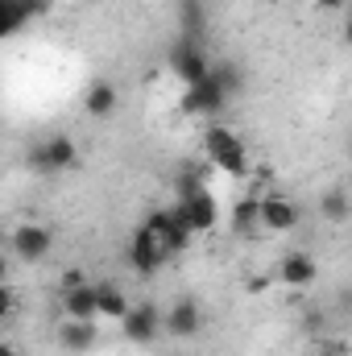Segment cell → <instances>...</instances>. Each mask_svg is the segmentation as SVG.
<instances>
[{
  "label": "cell",
  "mask_w": 352,
  "mask_h": 356,
  "mask_svg": "<svg viewBox=\"0 0 352 356\" xmlns=\"http://www.w3.org/2000/svg\"><path fill=\"white\" fill-rule=\"evenodd\" d=\"M8 245H13V253H17L21 261H42V257L54 249V232H50L46 224L25 220V224H17V228H13Z\"/></svg>",
  "instance_id": "6"
},
{
  "label": "cell",
  "mask_w": 352,
  "mask_h": 356,
  "mask_svg": "<svg viewBox=\"0 0 352 356\" xmlns=\"http://www.w3.org/2000/svg\"><path fill=\"white\" fill-rule=\"evenodd\" d=\"M224 104H228V95L220 91V83L207 75L203 83H195V88H186L182 91V112L186 116H216V112H224Z\"/></svg>",
  "instance_id": "10"
},
{
  "label": "cell",
  "mask_w": 352,
  "mask_h": 356,
  "mask_svg": "<svg viewBox=\"0 0 352 356\" xmlns=\"http://www.w3.org/2000/svg\"><path fill=\"white\" fill-rule=\"evenodd\" d=\"M303 220L298 203L286 199V195H262V211H257V224L265 232H294Z\"/></svg>",
  "instance_id": "7"
},
{
  "label": "cell",
  "mask_w": 352,
  "mask_h": 356,
  "mask_svg": "<svg viewBox=\"0 0 352 356\" xmlns=\"http://www.w3.org/2000/svg\"><path fill=\"white\" fill-rule=\"evenodd\" d=\"M141 228H150V232L158 236V245H162L166 261L178 257V253H186V249H191V241H195V232H191L186 224H178L175 216H170V207H166V211H150Z\"/></svg>",
  "instance_id": "5"
},
{
  "label": "cell",
  "mask_w": 352,
  "mask_h": 356,
  "mask_svg": "<svg viewBox=\"0 0 352 356\" xmlns=\"http://www.w3.org/2000/svg\"><path fill=\"white\" fill-rule=\"evenodd\" d=\"M315 4H319V8H328V13H340L344 4H352V0H315Z\"/></svg>",
  "instance_id": "23"
},
{
  "label": "cell",
  "mask_w": 352,
  "mask_h": 356,
  "mask_svg": "<svg viewBox=\"0 0 352 356\" xmlns=\"http://www.w3.org/2000/svg\"><path fill=\"white\" fill-rule=\"evenodd\" d=\"M170 216H175L178 224H186L191 232H211V228L220 224V203H216V195H211L207 186H195V191L178 195V203L170 207Z\"/></svg>",
  "instance_id": "2"
},
{
  "label": "cell",
  "mask_w": 352,
  "mask_h": 356,
  "mask_svg": "<svg viewBox=\"0 0 352 356\" xmlns=\"http://www.w3.org/2000/svg\"><path fill=\"white\" fill-rule=\"evenodd\" d=\"M95 311L99 319H120L129 311V294L116 282H95Z\"/></svg>",
  "instance_id": "16"
},
{
  "label": "cell",
  "mask_w": 352,
  "mask_h": 356,
  "mask_svg": "<svg viewBox=\"0 0 352 356\" xmlns=\"http://www.w3.org/2000/svg\"><path fill=\"white\" fill-rule=\"evenodd\" d=\"M349 211H352V203H349V191H344V186L323 191V199H319V216H323L328 224H344Z\"/></svg>",
  "instance_id": "19"
},
{
  "label": "cell",
  "mask_w": 352,
  "mask_h": 356,
  "mask_svg": "<svg viewBox=\"0 0 352 356\" xmlns=\"http://www.w3.org/2000/svg\"><path fill=\"white\" fill-rule=\"evenodd\" d=\"M282 286H290V290H307V286H315L319 282V261L311 257V253H286L282 261H278V273H273Z\"/></svg>",
  "instance_id": "11"
},
{
  "label": "cell",
  "mask_w": 352,
  "mask_h": 356,
  "mask_svg": "<svg viewBox=\"0 0 352 356\" xmlns=\"http://www.w3.org/2000/svg\"><path fill=\"white\" fill-rule=\"evenodd\" d=\"M0 356H21V353H17V348H13L8 340H0Z\"/></svg>",
  "instance_id": "25"
},
{
  "label": "cell",
  "mask_w": 352,
  "mask_h": 356,
  "mask_svg": "<svg viewBox=\"0 0 352 356\" xmlns=\"http://www.w3.org/2000/svg\"><path fill=\"white\" fill-rule=\"evenodd\" d=\"M58 344L67 348V353H91L95 344H99V327H95V319H67L63 327H58Z\"/></svg>",
  "instance_id": "13"
},
{
  "label": "cell",
  "mask_w": 352,
  "mask_h": 356,
  "mask_svg": "<svg viewBox=\"0 0 352 356\" xmlns=\"http://www.w3.org/2000/svg\"><path fill=\"white\" fill-rule=\"evenodd\" d=\"M170 63H175V75L186 83V88H195V83H203V79L211 75V63L203 58V50H199L195 42H178Z\"/></svg>",
  "instance_id": "12"
},
{
  "label": "cell",
  "mask_w": 352,
  "mask_h": 356,
  "mask_svg": "<svg viewBox=\"0 0 352 356\" xmlns=\"http://www.w3.org/2000/svg\"><path fill=\"white\" fill-rule=\"evenodd\" d=\"M116 104H120V91L112 88V83H104V79L83 91V108H88V116H95V120H108L116 112Z\"/></svg>",
  "instance_id": "15"
},
{
  "label": "cell",
  "mask_w": 352,
  "mask_h": 356,
  "mask_svg": "<svg viewBox=\"0 0 352 356\" xmlns=\"http://www.w3.org/2000/svg\"><path fill=\"white\" fill-rule=\"evenodd\" d=\"M265 286H269V277H265V273H257V277H249V290H265Z\"/></svg>",
  "instance_id": "24"
},
{
  "label": "cell",
  "mask_w": 352,
  "mask_h": 356,
  "mask_svg": "<svg viewBox=\"0 0 352 356\" xmlns=\"http://www.w3.org/2000/svg\"><path fill=\"white\" fill-rule=\"evenodd\" d=\"M29 17H33V8L25 0H0V42L13 38V33H21L29 25Z\"/></svg>",
  "instance_id": "18"
},
{
  "label": "cell",
  "mask_w": 352,
  "mask_h": 356,
  "mask_svg": "<svg viewBox=\"0 0 352 356\" xmlns=\"http://www.w3.org/2000/svg\"><path fill=\"white\" fill-rule=\"evenodd\" d=\"M83 282H91L83 269H63V277H58V286H63V290H75V286H83Z\"/></svg>",
  "instance_id": "22"
},
{
  "label": "cell",
  "mask_w": 352,
  "mask_h": 356,
  "mask_svg": "<svg viewBox=\"0 0 352 356\" xmlns=\"http://www.w3.org/2000/svg\"><path fill=\"white\" fill-rule=\"evenodd\" d=\"M257 211H262V195L249 186V195L232 203V232H237V236H249V232L257 228Z\"/></svg>",
  "instance_id": "17"
},
{
  "label": "cell",
  "mask_w": 352,
  "mask_h": 356,
  "mask_svg": "<svg viewBox=\"0 0 352 356\" xmlns=\"http://www.w3.org/2000/svg\"><path fill=\"white\" fill-rule=\"evenodd\" d=\"M63 315L67 319H99V311H95V282H83V286H75V290H63Z\"/></svg>",
  "instance_id": "14"
},
{
  "label": "cell",
  "mask_w": 352,
  "mask_h": 356,
  "mask_svg": "<svg viewBox=\"0 0 352 356\" xmlns=\"http://www.w3.org/2000/svg\"><path fill=\"white\" fill-rule=\"evenodd\" d=\"M17 302H21L17 286H13V282H0V319H8V315L17 311Z\"/></svg>",
  "instance_id": "21"
},
{
  "label": "cell",
  "mask_w": 352,
  "mask_h": 356,
  "mask_svg": "<svg viewBox=\"0 0 352 356\" xmlns=\"http://www.w3.org/2000/svg\"><path fill=\"white\" fill-rule=\"evenodd\" d=\"M75 158H79V145H75L67 133H50L46 141H38V145H33V154H29V170L50 178V175L71 170V166H75Z\"/></svg>",
  "instance_id": "3"
},
{
  "label": "cell",
  "mask_w": 352,
  "mask_h": 356,
  "mask_svg": "<svg viewBox=\"0 0 352 356\" xmlns=\"http://www.w3.org/2000/svg\"><path fill=\"white\" fill-rule=\"evenodd\" d=\"M116 323H120V336L129 344H154L162 336V307H154V302H129V311Z\"/></svg>",
  "instance_id": "4"
},
{
  "label": "cell",
  "mask_w": 352,
  "mask_h": 356,
  "mask_svg": "<svg viewBox=\"0 0 352 356\" xmlns=\"http://www.w3.org/2000/svg\"><path fill=\"white\" fill-rule=\"evenodd\" d=\"M211 79L220 83V91H224V95H237V91H241V71H237L232 63H220V67H211Z\"/></svg>",
  "instance_id": "20"
},
{
  "label": "cell",
  "mask_w": 352,
  "mask_h": 356,
  "mask_svg": "<svg viewBox=\"0 0 352 356\" xmlns=\"http://www.w3.org/2000/svg\"><path fill=\"white\" fill-rule=\"evenodd\" d=\"M199 327H203V311H199V302H191V298H178L170 311H162V332H166L170 340H195Z\"/></svg>",
  "instance_id": "9"
},
{
  "label": "cell",
  "mask_w": 352,
  "mask_h": 356,
  "mask_svg": "<svg viewBox=\"0 0 352 356\" xmlns=\"http://www.w3.org/2000/svg\"><path fill=\"white\" fill-rule=\"evenodd\" d=\"M0 282H8V261L0 257Z\"/></svg>",
  "instance_id": "26"
},
{
  "label": "cell",
  "mask_w": 352,
  "mask_h": 356,
  "mask_svg": "<svg viewBox=\"0 0 352 356\" xmlns=\"http://www.w3.org/2000/svg\"><path fill=\"white\" fill-rule=\"evenodd\" d=\"M203 149H207V158H211V166H216L220 175H232V178L249 175V149H245V141H241L232 129L211 124V129L203 133Z\"/></svg>",
  "instance_id": "1"
},
{
  "label": "cell",
  "mask_w": 352,
  "mask_h": 356,
  "mask_svg": "<svg viewBox=\"0 0 352 356\" xmlns=\"http://www.w3.org/2000/svg\"><path fill=\"white\" fill-rule=\"evenodd\" d=\"M125 257H129V269H137V273H145V277L166 266V253H162V245H158V236H154L150 228H137V232H133Z\"/></svg>",
  "instance_id": "8"
}]
</instances>
